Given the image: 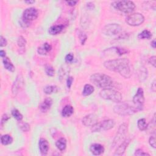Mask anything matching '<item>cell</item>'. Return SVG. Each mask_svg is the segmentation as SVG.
<instances>
[{"instance_id":"31","label":"cell","mask_w":156,"mask_h":156,"mask_svg":"<svg viewBox=\"0 0 156 156\" xmlns=\"http://www.w3.org/2000/svg\"><path fill=\"white\" fill-rule=\"evenodd\" d=\"M26 39L23 37V36H20L18 38V40H17V44H18V46H19V47H25V46H26Z\"/></svg>"},{"instance_id":"10","label":"cell","mask_w":156,"mask_h":156,"mask_svg":"<svg viewBox=\"0 0 156 156\" xmlns=\"http://www.w3.org/2000/svg\"><path fill=\"white\" fill-rule=\"evenodd\" d=\"M38 16V12L34 7H29L25 9L23 13L22 18L30 22L37 18Z\"/></svg>"},{"instance_id":"2","label":"cell","mask_w":156,"mask_h":156,"mask_svg":"<svg viewBox=\"0 0 156 156\" xmlns=\"http://www.w3.org/2000/svg\"><path fill=\"white\" fill-rule=\"evenodd\" d=\"M90 81L96 87L103 89H111L114 85L112 78L103 73H95L90 76Z\"/></svg>"},{"instance_id":"27","label":"cell","mask_w":156,"mask_h":156,"mask_svg":"<svg viewBox=\"0 0 156 156\" xmlns=\"http://www.w3.org/2000/svg\"><path fill=\"white\" fill-rule=\"evenodd\" d=\"M137 126H138V129L142 131L145 130L147 128V124L145 118H141V119L138 120L137 122Z\"/></svg>"},{"instance_id":"19","label":"cell","mask_w":156,"mask_h":156,"mask_svg":"<svg viewBox=\"0 0 156 156\" xmlns=\"http://www.w3.org/2000/svg\"><path fill=\"white\" fill-rule=\"evenodd\" d=\"M65 28V26L64 25H54L51 26L49 30L48 33L52 35H55L59 33H60L62 30Z\"/></svg>"},{"instance_id":"42","label":"cell","mask_w":156,"mask_h":156,"mask_svg":"<svg viewBox=\"0 0 156 156\" xmlns=\"http://www.w3.org/2000/svg\"><path fill=\"white\" fill-rule=\"evenodd\" d=\"M155 56H152L149 59V60H148L149 64L152 65L154 68H155Z\"/></svg>"},{"instance_id":"26","label":"cell","mask_w":156,"mask_h":156,"mask_svg":"<svg viewBox=\"0 0 156 156\" xmlns=\"http://www.w3.org/2000/svg\"><path fill=\"white\" fill-rule=\"evenodd\" d=\"M152 37V33L148 30H144L142 33H140L138 35V38L140 39H150Z\"/></svg>"},{"instance_id":"38","label":"cell","mask_w":156,"mask_h":156,"mask_svg":"<svg viewBox=\"0 0 156 156\" xmlns=\"http://www.w3.org/2000/svg\"><path fill=\"white\" fill-rule=\"evenodd\" d=\"M10 119V116L7 114H4L2 116L1 121V125L3 126V124L6 123L7 121Z\"/></svg>"},{"instance_id":"30","label":"cell","mask_w":156,"mask_h":156,"mask_svg":"<svg viewBox=\"0 0 156 156\" xmlns=\"http://www.w3.org/2000/svg\"><path fill=\"white\" fill-rule=\"evenodd\" d=\"M45 73L46 74H47L48 76H50V77H52L54 76V73H55V71H54V68L51 66V65H46L45 67Z\"/></svg>"},{"instance_id":"21","label":"cell","mask_w":156,"mask_h":156,"mask_svg":"<svg viewBox=\"0 0 156 156\" xmlns=\"http://www.w3.org/2000/svg\"><path fill=\"white\" fill-rule=\"evenodd\" d=\"M73 113H74V108L72 106L69 105L65 106L62 111V116L65 117V118L72 116L73 114Z\"/></svg>"},{"instance_id":"40","label":"cell","mask_w":156,"mask_h":156,"mask_svg":"<svg viewBox=\"0 0 156 156\" xmlns=\"http://www.w3.org/2000/svg\"><path fill=\"white\" fill-rule=\"evenodd\" d=\"M134 155H150V154H148L147 152H145L142 150H140V149L135 151Z\"/></svg>"},{"instance_id":"41","label":"cell","mask_w":156,"mask_h":156,"mask_svg":"<svg viewBox=\"0 0 156 156\" xmlns=\"http://www.w3.org/2000/svg\"><path fill=\"white\" fill-rule=\"evenodd\" d=\"M149 143H150V145L153 148H155L156 147V145H155V137H151L150 138Z\"/></svg>"},{"instance_id":"4","label":"cell","mask_w":156,"mask_h":156,"mask_svg":"<svg viewBox=\"0 0 156 156\" xmlns=\"http://www.w3.org/2000/svg\"><path fill=\"white\" fill-rule=\"evenodd\" d=\"M99 96L106 100H110L115 103H120L122 100L121 93L112 89H104L100 91Z\"/></svg>"},{"instance_id":"25","label":"cell","mask_w":156,"mask_h":156,"mask_svg":"<svg viewBox=\"0 0 156 156\" xmlns=\"http://www.w3.org/2000/svg\"><path fill=\"white\" fill-rule=\"evenodd\" d=\"M13 142L12 137L9 135H4L1 137V142L3 145H9Z\"/></svg>"},{"instance_id":"37","label":"cell","mask_w":156,"mask_h":156,"mask_svg":"<svg viewBox=\"0 0 156 156\" xmlns=\"http://www.w3.org/2000/svg\"><path fill=\"white\" fill-rule=\"evenodd\" d=\"M73 82V77L72 76H68V77L67 79V86L68 89H69L70 88H71Z\"/></svg>"},{"instance_id":"15","label":"cell","mask_w":156,"mask_h":156,"mask_svg":"<svg viewBox=\"0 0 156 156\" xmlns=\"http://www.w3.org/2000/svg\"><path fill=\"white\" fill-rule=\"evenodd\" d=\"M104 146L99 143L92 144L90 147V151L91 153L95 155H99L104 152Z\"/></svg>"},{"instance_id":"5","label":"cell","mask_w":156,"mask_h":156,"mask_svg":"<svg viewBox=\"0 0 156 156\" xmlns=\"http://www.w3.org/2000/svg\"><path fill=\"white\" fill-rule=\"evenodd\" d=\"M112 6L115 9L125 13L132 12L135 8V4L131 1H116L112 3Z\"/></svg>"},{"instance_id":"22","label":"cell","mask_w":156,"mask_h":156,"mask_svg":"<svg viewBox=\"0 0 156 156\" xmlns=\"http://www.w3.org/2000/svg\"><path fill=\"white\" fill-rule=\"evenodd\" d=\"M56 146L60 151H64L67 147V140L65 138H60L56 143Z\"/></svg>"},{"instance_id":"6","label":"cell","mask_w":156,"mask_h":156,"mask_svg":"<svg viewBox=\"0 0 156 156\" xmlns=\"http://www.w3.org/2000/svg\"><path fill=\"white\" fill-rule=\"evenodd\" d=\"M128 132V124L126 123H123L120 126L118 132L113 140L112 146L115 147L120 143H122L126 139V135Z\"/></svg>"},{"instance_id":"7","label":"cell","mask_w":156,"mask_h":156,"mask_svg":"<svg viewBox=\"0 0 156 156\" xmlns=\"http://www.w3.org/2000/svg\"><path fill=\"white\" fill-rule=\"evenodd\" d=\"M115 125L113 120H106L101 123H97L92 127L93 132H101L102 130H108L112 129Z\"/></svg>"},{"instance_id":"1","label":"cell","mask_w":156,"mask_h":156,"mask_svg":"<svg viewBox=\"0 0 156 156\" xmlns=\"http://www.w3.org/2000/svg\"><path fill=\"white\" fill-rule=\"evenodd\" d=\"M129 60L127 58L116 59L104 62V66L110 71L118 73L126 79L131 76Z\"/></svg>"},{"instance_id":"34","label":"cell","mask_w":156,"mask_h":156,"mask_svg":"<svg viewBox=\"0 0 156 156\" xmlns=\"http://www.w3.org/2000/svg\"><path fill=\"white\" fill-rule=\"evenodd\" d=\"M73 60H74V56H73V54H72V53L68 54L65 58V62L67 64L72 63V62L73 61Z\"/></svg>"},{"instance_id":"36","label":"cell","mask_w":156,"mask_h":156,"mask_svg":"<svg viewBox=\"0 0 156 156\" xmlns=\"http://www.w3.org/2000/svg\"><path fill=\"white\" fill-rule=\"evenodd\" d=\"M20 25L23 27V28H27L28 26H29L30 25V22L24 20L23 18H21L20 21Z\"/></svg>"},{"instance_id":"20","label":"cell","mask_w":156,"mask_h":156,"mask_svg":"<svg viewBox=\"0 0 156 156\" xmlns=\"http://www.w3.org/2000/svg\"><path fill=\"white\" fill-rule=\"evenodd\" d=\"M3 65H4L5 69H6L7 70H8L9 72H12V73L15 72V68L14 65H13V64L12 63L11 60L8 57H4L3 59Z\"/></svg>"},{"instance_id":"16","label":"cell","mask_w":156,"mask_h":156,"mask_svg":"<svg viewBox=\"0 0 156 156\" xmlns=\"http://www.w3.org/2000/svg\"><path fill=\"white\" fill-rule=\"evenodd\" d=\"M38 146L40 151L42 155H46L48 153L50 145L48 142L45 138H40L38 142Z\"/></svg>"},{"instance_id":"43","label":"cell","mask_w":156,"mask_h":156,"mask_svg":"<svg viewBox=\"0 0 156 156\" xmlns=\"http://www.w3.org/2000/svg\"><path fill=\"white\" fill-rule=\"evenodd\" d=\"M67 3L69 6H74L78 1H66Z\"/></svg>"},{"instance_id":"3","label":"cell","mask_w":156,"mask_h":156,"mask_svg":"<svg viewBox=\"0 0 156 156\" xmlns=\"http://www.w3.org/2000/svg\"><path fill=\"white\" fill-rule=\"evenodd\" d=\"M142 109L143 107H138L136 105L132 106L129 104L122 103L115 106L113 111L115 113L121 116H129L137 113V112L142 111Z\"/></svg>"},{"instance_id":"9","label":"cell","mask_w":156,"mask_h":156,"mask_svg":"<svg viewBox=\"0 0 156 156\" xmlns=\"http://www.w3.org/2000/svg\"><path fill=\"white\" fill-rule=\"evenodd\" d=\"M122 30V27L119 24H116V23H113V24H108L106 25L103 30V33L108 36L115 35L119 34Z\"/></svg>"},{"instance_id":"23","label":"cell","mask_w":156,"mask_h":156,"mask_svg":"<svg viewBox=\"0 0 156 156\" xmlns=\"http://www.w3.org/2000/svg\"><path fill=\"white\" fill-rule=\"evenodd\" d=\"M95 89L90 84H85L84 87V90L82 91V95L85 96H87L90 95L94 92Z\"/></svg>"},{"instance_id":"18","label":"cell","mask_w":156,"mask_h":156,"mask_svg":"<svg viewBox=\"0 0 156 156\" xmlns=\"http://www.w3.org/2000/svg\"><path fill=\"white\" fill-rule=\"evenodd\" d=\"M52 50V46L50 44L48 43H45L43 45L40 46L37 49V52L40 55H46L48 52Z\"/></svg>"},{"instance_id":"47","label":"cell","mask_w":156,"mask_h":156,"mask_svg":"<svg viewBox=\"0 0 156 156\" xmlns=\"http://www.w3.org/2000/svg\"><path fill=\"white\" fill-rule=\"evenodd\" d=\"M90 7H91V9H93V7H94V4H93L92 3H89L87 4V7L89 9H90Z\"/></svg>"},{"instance_id":"32","label":"cell","mask_w":156,"mask_h":156,"mask_svg":"<svg viewBox=\"0 0 156 156\" xmlns=\"http://www.w3.org/2000/svg\"><path fill=\"white\" fill-rule=\"evenodd\" d=\"M19 128L23 132H28L30 130V126H29V124L27 123L20 122L19 124Z\"/></svg>"},{"instance_id":"11","label":"cell","mask_w":156,"mask_h":156,"mask_svg":"<svg viewBox=\"0 0 156 156\" xmlns=\"http://www.w3.org/2000/svg\"><path fill=\"white\" fill-rule=\"evenodd\" d=\"M133 103L135 105L143 107V105L145 103L144 91L142 88L139 87L137 91V93L133 98Z\"/></svg>"},{"instance_id":"33","label":"cell","mask_w":156,"mask_h":156,"mask_svg":"<svg viewBox=\"0 0 156 156\" xmlns=\"http://www.w3.org/2000/svg\"><path fill=\"white\" fill-rule=\"evenodd\" d=\"M115 51L118 54L119 56H122L124 54H126L128 52V51L123 48H120V47H116Z\"/></svg>"},{"instance_id":"45","label":"cell","mask_w":156,"mask_h":156,"mask_svg":"<svg viewBox=\"0 0 156 156\" xmlns=\"http://www.w3.org/2000/svg\"><path fill=\"white\" fill-rule=\"evenodd\" d=\"M0 56H1V57L4 58L6 57V52L3 50H1L0 51Z\"/></svg>"},{"instance_id":"8","label":"cell","mask_w":156,"mask_h":156,"mask_svg":"<svg viewBox=\"0 0 156 156\" xmlns=\"http://www.w3.org/2000/svg\"><path fill=\"white\" fill-rule=\"evenodd\" d=\"M145 21L143 15L140 13H132L126 18V22L131 26H138L141 25Z\"/></svg>"},{"instance_id":"48","label":"cell","mask_w":156,"mask_h":156,"mask_svg":"<svg viewBox=\"0 0 156 156\" xmlns=\"http://www.w3.org/2000/svg\"><path fill=\"white\" fill-rule=\"evenodd\" d=\"M26 3H28V4H34L35 3V1H33V0H28V1H25Z\"/></svg>"},{"instance_id":"44","label":"cell","mask_w":156,"mask_h":156,"mask_svg":"<svg viewBox=\"0 0 156 156\" xmlns=\"http://www.w3.org/2000/svg\"><path fill=\"white\" fill-rule=\"evenodd\" d=\"M155 89H156V87H155V81L154 80V82H152V84H151V90L155 92Z\"/></svg>"},{"instance_id":"24","label":"cell","mask_w":156,"mask_h":156,"mask_svg":"<svg viewBox=\"0 0 156 156\" xmlns=\"http://www.w3.org/2000/svg\"><path fill=\"white\" fill-rule=\"evenodd\" d=\"M43 91L46 95H51L56 93L58 91V88L56 85H48L44 88Z\"/></svg>"},{"instance_id":"12","label":"cell","mask_w":156,"mask_h":156,"mask_svg":"<svg viewBox=\"0 0 156 156\" xmlns=\"http://www.w3.org/2000/svg\"><path fill=\"white\" fill-rule=\"evenodd\" d=\"M98 116L95 114H89L84 117L82 122L85 126L93 127L98 123Z\"/></svg>"},{"instance_id":"17","label":"cell","mask_w":156,"mask_h":156,"mask_svg":"<svg viewBox=\"0 0 156 156\" xmlns=\"http://www.w3.org/2000/svg\"><path fill=\"white\" fill-rule=\"evenodd\" d=\"M52 100L50 98H47L44 100L43 103H42L39 108H40L41 112L45 113L50 110L51 107L52 106Z\"/></svg>"},{"instance_id":"14","label":"cell","mask_w":156,"mask_h":156,"mask_svg":"<svg viewBox=\"0 0 156 156\" xmlns=\"http://www.w3.org/2000/svg\"><path fill=\"white\" fill-rule=\"evenodd\" d=\"M130 142V139L126 138L124 141L120 143V146L116 148V151L114 154L115 155H121L126 151L127 147Z\"/></svg>"},{"instance_id":"28","label":"cell","mask_w":156,"mask_h":156,"mask_svg":"<svg viewBox=\"0 0 156 156\" xmlns=\"http://www.w3.org/2000/svg\"><path fill=\"white\" fill-rule=\"evenodd\" d=\"M12 115L14 117V118L16 119L17 121H21L23 119V115L20 112V111L17 108H13L12 111Z\"/></svg>"},{"instance_id":"39","label":"cell","mask_w":156,"mask_h":156,"mask_svg":"<svg viewBox=\"0 0 156 156\" xmlns=\"http://www.w3.org/2000/svg\"><path fill=\"white\" fill-rule=\"evenodd\" d=\"M7 44V42L6 38L1 35V37H0V46H1V47H4V46H6Z\"/></svg>"},{"instance_id":"35","label":"cell","mask_w":156,"mask_h":156,"mask_svg":"<svg viewBox=\"0 0 156 156\" xmlns=\"http://www.w3.org/2000/svg\"><path fill=\"white\" fill-rule=\"evenodd\" d=\"M79 39H80V41L81 43V45H84L85 41L87 40V35H85L84 33H83L82 32H81V33L79 34Z\"/></svg>"},{"instance_id":"29","label":"cell","mask_w":156,"mask_h":156,"mask_svg":"<svg viewBox=\"0 0 156 156\" xmlns=\"http://www.w3.org/2000/svg\"><path fill=\"white\" fill-rule=\"evenodd\" d=\"M139 75V79L140 81H144L146 79H147V69L145 68H142L140 69V72L138 73Z\"/></svg>"},{"instance_id":"46","label":"cell","mask_w":156,"mask_h":156,"mask_svg":"<svg viewBox=\"0 0 156 156\" xmlns=\"http://www.w3.org/2000/svg\"><path fill=\"white\" fill-rule=\"evenodd\" d=\"M151 46H152V47L155 49V47H156V42H155V40H153L151 43Z\"/></svg>"},{"instance_id":"13","label":"cell","mask_w":156,"mask_h":156,"mask_svg":"<svg viewBox=\"0 0 156 156\" xmlns=\"http://www.w3.org/2000/svg\"><path fill=\"white\" fill-rule=\"evenodd\" d=\"M23 77L19 75L17 77V79L14 82V83L13 84L12 87V93L13 96H16L18 94V91L23 86Z\"/></svg>"}]
</instances>
